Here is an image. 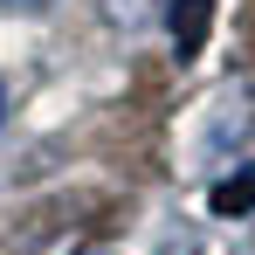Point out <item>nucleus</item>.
Returning <instances> with one entry per match:
<instances>
[{
    "mask_svg": "<svg viewBox=\"0 0 255 255\" xmlns=\"http://www.w3.org/2000/svg\"><path fill=\"white\" fill-rule=\"evenodd\" d=\"M207 28H214V0H172V48H179V62H193L207 48Z\"/></svg>",
    "mask_w": 255,
    "mask_h": 255,
    "instance_id": "obj_1",
    "label": "nucleus"
},
{
    "mask_svg": "<svg viewBox=\"0 0 255 255\" xmlns=\"http://www.w3.org/2000/svg\"><path fill=\"white\" fill-rule=\"evenodd\" d=\"M207 200H214V214H249V207H255V166H242V172H228V179L214 186Z\"/></svg>",
    "mask_w": 255,
    "mask_h": 255,
    "instance_id": "obj_2",
    "label": "nucleus"
},
{
    "mask_svg": "<svg viewBox=\"0 0 255 255\" xmlns=\"http://www.w3.org/2000/svg\"><path fill=\"white\" fill-rule=\"evenodd\" d=\"M0 118H7V90H0Z\"/></svg>",
    "mask_w": 255,
    "mask_h": 255,
    "instance_id": "obj_3",
    "label": "nucleus"
}]
</instances>
